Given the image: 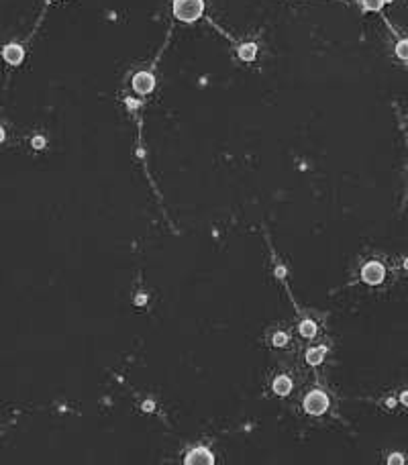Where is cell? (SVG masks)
<instances>
[{
    "label": "cell",
    "mask_w": 408,
    "mask_h": 465,
    "mask_svg": "<svg viewBox=\"0 0 408 465\" xmlns=\"http://www.w3.org/2000/svg\"><path fill=\"white\" fill-rule=\"evenodd\" d=\"M204 10L202 0H176L174 2V15L180 21H196Z\"/></svg>",
    "instance_id": "6da1fadb"
},
{
    "label": "cell",
    "mask_w": 408,
    "mask_h": 465,
    "mask_svg": "<svg viewBox=\"0 0 408 465\" xmlns=\"http://www.w3.org/2000/svg\"><path fill=\"white\" fill-rule=\"evenodd\" d=\"M327 406H329V398L323 392H312V394H308L306 400H304V408H306V412H311V414L325 412Z\"/></svg>",
    "instance_id": "7a4b0ae2"
},
{
    "label": "cell",
    "mask_w": 408,
    "mask_h": 465,
    "mask_svg": "<svg viewBox=\"0 0 408 465\" xmlns=\"http://www.w3.org/2000/svg\"><path fill=\"white\" fill-rule=\"evenodd\" d=\"M361 275L367 284H380L384 280V268H382V263H378V261H369L363 268Z\"/></svg>",
    "instance_id": "3957f363"
},
{
    "label": "cell",
    "mask_w": 408,
    "mask_h": 465,
    "mask_svg": "<svg viewBox=\"0 0 408 465\" xmlns=\"http://www.w3.org/2000/svg\"><path fill=\"white\" fill-rule=\"evenodd\" d=\"M153 76L151 73H147V72H141L137 73V76L133 78V88L137 90L139 94H147V92H151V88H153Z\"/></svg>",
    "instance_id": "277c9868"
},
{
    "label": "cell",
    "mask_w": 408,
    "mask_h": 465,
    "mask_svg": "<svg viewBox=\"0 0 408 465\" xmlns=\"http://www.w3.org/2000/svg\"><path fill=\"white\" fill-rule=\"evenodd\" d=\"M23 49L19 47V45H6L4 49H2V57H4V61H8L10 66H19L21 61H23Z\"/></svg>",
    "instance_id": "5b68a950"
},
{
    "label": "cell",
    "mask_w": 408,
    "mask_h": 465,
    "mask_svg": "<svg viewBox=\"0 0 408 465\" xmlns=\"http://www.w3.org/2000/svg\"><path fill=\"white\" fill-rule=\"evenodd\" d=\"M213 461H215L213 453L206 451V449H194V451H190L188 457H186L188 465H192V463H213Z\"/></svg>",
    "instance_id": "8992f818"
},
{
    "label": "cell",
    "mask_w": 408,
    "mask_h": 465,
    "mask_svg": "<svg viewBox=\"0 0 408 465\" xmlns=\"http://www.w3.org/2000/svg\"><path fill=\"white\" fill-rule=\"evenodd\" d=\"M290 390H292L290 378H286V375H280V378H276V382H274V392H276L278 396H286Z\"/></svg>",
    "instance_id": "52a82bcc"
},
{
    "label": "cell",
    "mask_w": 408,
    "mask_h": 465,
    "mask_svg": "<svg viewBox=\"0 0 408 465\" xmlns=\"http://www.w3.org/2000/svg\"><path fill=\"white\" fill-rule=\"evenodd\" d=\"M239 55H241V59H245V61L253 59V57H255V45H253V43L241 45V49H239Z\"/></svg>",
    "instance_id": "ba28073f"
},
{
    "label": "cell",
    "mask_w": 408,
    "mask_h": 465,
    "mask_svg": "<svg viewBox=\"0 0 408 465\" xmlns=\"http://www.w3.org/2000/svg\"><path fill=\"white\" fill-rule=\"evenodd\" d=\"M314 331H316V324H314L312 320H304V322L300 324V333H302L304 337H312Z\"/></svg>",
    "instance_id": "9c48e42d"
},
{
    "label": "cell",
    "mask_w": 408,
    "mask_h": 465,
    "mask_svg": "<svg viewBox=\"0 0 408 465\" xmlns=\"http://www.w3.org/2000/svg\"><path fill=\"white\" fill-rule=\"evenodd\" d=\"M323 355H325V349H314V351H308L306 357H308V361H311V363H318Z\"/></svg>",
    "instance_id": "30bf717a"
},
{
    "label": "cell",
    "mask_w": 408,
    "mask_h": 465,
    "mask_svg": "<svg viewBox=\"0 0 408 465\" xmlns=\"http://www.w3.org/2000/svg\"><path fill=\"white\" fill-rule=\"evenodd\" d=\"M396 53H398L402 59H408V39H404V41H400V43L396 45Z\"/></svg>",
    "instance_id": "8fae6325"
},
{
    "label": "cell",
    "mask_w": 408,
    "mask_h": 465,
    "mask_svg": "<svg viewBox=\"0 0 408 465\" xmlns=\"http://www.w3.org/2000/svg\"><path fill=\"white\" fill-rule=\"evenodd\" d=\"M382 4H384V0H363V6L367 10H380Z\"/></svg>",
    "instance_id": "7c38bea8"
},
{
    "label": "cell",
    "mask_w": 408,
    "mask_h": 465,
    "mask_svg": "<svg viewBox=\"0 0 408 465\" xmlns=\"http://www.w3.org/2000/svg\"><path fill=\"white\" fill-rule=\"evenodd\" d=\"M286 341H288V337L284 335V333H276V335H274V345H276V347L286 345Z\"/></svg>",
    "instance_id": "4fadbf2b"
},
{
    "label": "cell",
    "mask_w": 408,
    "mask_h": 465,
    "mask_svg": "<svg viewBox=\"0 0 408 465\" xmlns=\"http://www.w3.org/2000/svg\"><path fill=\"white\" fill-rule=\"evenodd\" d=\"M33 145H35V147H37V145H43V139H35Z\"/></svg>",
    "instance_id": "5bb4252c"
},
{
    "label": "cell",
    "mask_w": 408,
    "mask_h": 465,
    "mask_svg": "<svg viewBox=\"0 0 408 465\" xmlns=\"http://www.w3.org/2000/svg\"><path fill=\"white\" fill-rule=\"evenodd\" d=\"M2 139H4V131L0 129V143H2Z\"/></svg>",
    "instance_id": "9a60e30c"
},
{
    "label": "cell",
    "mask_w": 408,
    "mask_h": 465,
    "mask_svg": "<svg viewBox=\"0 0 408 465\" xmlns=\"http://www.w3.org/2000/svg\"><path fill=\"white\" fill-rule=\"evenodd\" d=\"M406 268H408V261H406Z\"/></svg>",
    "instance_id": "2e32d148"
}]
</instances>
